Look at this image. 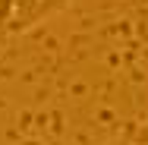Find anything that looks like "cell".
Returning <instances> with one entry per match:
<instances>
[{
  "label": "cell",
  "instance_id": "obj_1",
  "mask_svg": "<svg viewBox=\"0 0 148 145\" xmlns=\"http://www.w3.org/2000/svg\"><path fill=\"white\" fill-rule=\"evenodd\" d=\"M76 0H13V13H10V22L6 32L10 35H22L32 32L38 25H44L47 19H54L57 13L69 10Z\"/></svg>",
  "mask_w": 148,
  "mask_h": 145
},
{
  "label": "cell",
  "instance_id": "obj_2",
  "mask_svg": "<svg viewBox=\"0 0 148 145\" xmlns=\"http://www.w3.org/2000/svg\"><path fill=\"white\" fill-rule=\"evenodd\" d=\"M10 13H13V0H0V32H6Z\"/></svg>",
  "mask_w": 148,
  "mask_h": 145
},
{
  "label": "cell",
  "instance_id": "obj_4",
  "mask_svg": "<svg viewBox=\"0 0 148 145\" xmlns=\"http://www.w3.org/2000/svg\"><path fill=\"white\" fill-rule=\"evenodd\" d=\"M107 145H136V142H107Z\"/></svg>",
  "mask_w": 148,
  "mask_h": 145
},
{
  "label": "cell",
  "instance_id": "obj_3",
  "mask_svg": "<svg viewBox=\"0 0 148 145\" xmlns=\"http://www.w3.org/2000/svg\"><path fill=\"white\" fill-rule=\"evenodd\" d=\"M139 142H142V145H148V129H142V133H139Z\"/></svg>",
  "mask_w": 148,
  "mask_h": 145
}]
</instances>
